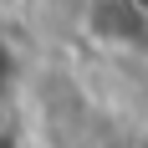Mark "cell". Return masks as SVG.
Segmentation results:
<instances>
[{"instance_id": "obj_1", "label": "cell", "mask_w": 148, "mask_h": 148, "mask_svg": "<svg viewBox=\"0 0 148 148\" xmlns=\"http://www.w3.org/2000/svg\"><path fill=\"white\" fill-rule=\"evenodd\" d=\"M10 82H15V56L0 46V92H10Z\"/></svg>"}, {"instance_id": "obj_2", "label": "cell", "mask_w": 148, "mask_h": 148, "mask_svg": "<svg viewBox=\"0 0 148 148\" xmlns=\"http://www.w3.org/2000/svg\"><path fill=\"white\" fill-rule=\"evenodd\" d=\"M0 148H26V143H15L10 133H0Z\"/></svg>"}]
</instances>
